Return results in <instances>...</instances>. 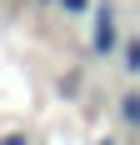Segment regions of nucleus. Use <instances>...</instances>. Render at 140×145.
I'll return each instance as SVG.
<instances>
[{
    "instance_id": "nucleus-2",
    "label": "nucleus",
    "mask_w": 140,
    "mask_h": 145,
    "mask_svg": "<svg viewBox=\"0 0 140 145\" xmlns=\"http://www.w3.org/2000/svg\"><path fill=\"white\" fill-rule=\"evenodd\" d=\"M120 115H125V125L140 130V90H125V95H120Z\"/></svg>"
},
{
    "instance_id": "nucleus-4",
    "label": "nucleus",
    "mask_w": 140,
    "mask_h": 145,
    "mask_svg": "<svg viewBox=\"0 0 140 145\" xmlns=\"http://www.w3.org/2000/svg\"><path fill=\"white\" fill-rule=\"evenodd\" d=\"M125 70H130V75H140V40H130V45H125Z\"/></svg>"
},
{
    "instance_id": "nucleus-1",
    "label": "nucleus",
    "mask_w": 140,
    "mask_h": 145,
    "mask_svg": "<svg viewBox=\"0 0 140 145\" xmlns=\"http://www.w3.org/2000/svg\"><path fill=\"white\" fill-rule=\"evenodd\" d=\"M115 45H120V15L110 5H100L95 10V30H90V55H115Z\"/></svg>"
},
{
    "instance_id": "nucleus-5",
    "label": "nucleus",
    "mask_w": 140,
    "mask_h": 145,
    "mask_svg": "<svg viewBox=\"0 0 140 145\" xmlns=\"http://www.w3.org/2000/svg\"><path fill=\"white\" fill-rule=\"evenodd\" d=\"M0 145H30V135H25V130H5V135H0Z\"/></svg>"
},
{
    "instance_id": "nucleus-3",
    "label": "nucleus",
    "mask_w": 140,
    "mask_h": 145,
    "mask_svg": "<svg viewBox=\"0 0 140 145\" xmlns=\"http://www.w3.org/2000/svg\"><path fill=\"white\" fill-rule=\"evenodd\" d=\"M55 5H60L65 15H95V10H90V0H55Z\"/></svg>"
},
{
    "instance_id": "nucleus-6",
    "label": "nucleus",
    "mask_w": 140,
    "mask_h": 145,
    "mask_svg": "<svg viewBox=\"0 0 140 145\" xmlns=\"http://www.w3.org/2000/svg\"><path fill=\"white\" fill-rule=\"evenodd\" d=\"M95 145H115V140H95Z\"/></svg>"
}]
</instances>
